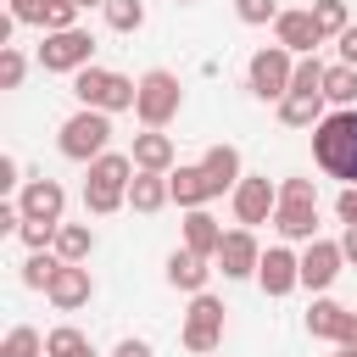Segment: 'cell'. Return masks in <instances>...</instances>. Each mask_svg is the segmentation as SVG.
<instances>
[{
  "label": "cell",
  "instance_id": "obj_1",
  "mask_svg": "<svg viewBox=\"0 0 357 357\" xmlns=\"http://www.w3.org/2000/svg\"><path fill=\"white\" fill-rule=\"evenodd\" d=\"M245 173H240V151L234 145H212L201 162H190V167H173L167 173V184H173V201L190 212V206H206V201H218L223 190H234Z\"/></svg>",
  "mask_w": 357,
  "mask_h": 357
},
{
  "label": "cell",
  "instance_id": "obj_2",
  "mask_svg": "<svg viewBox=\"0 0 357 357\" xmlns=\"http://www.w3.org/2000/svg\"><path fill=\"white\" fill-rule=\"evenodd\" d=\"M312 162L340 178V184H357V106H335L318 128H312Z\"/></svg>",
  "mask_w": 357,
  "mask_h": 357
},
{
  "label": "cell",
  "instance_id": "obj_3",
  "mask_svg": "<svg viewBox=\"0 0 357 357\" xmlns=\"http://www.w3.org/2000/svg\"><path fill=\"white\" fill-rule=\"evenodd\" d=\"M134 156L128 151H100L84 173V206L95 218H112L117 206H128V184H134Z\"/></svg>",
  "mask_w": 357,
  "mask_h": 357
},
{
  "label": "cell",
  "instance_id": "obj_4",
  "mask_svg": "<svg viewBox=\"0 0 357 357\" xmlns=\"http://www.w3.org/2000/svg\"><path fill=\"white\" fill-rule=\"evenodd\" d=\"M73 95H78V106H100V112H134V100H139V78H128V73H112V67H78L73 73Z\"/></svg>",
  "mask_w": 357,
  "mask_h": 357
},
{
  "label": "cell",
  "instance_id": "obj_5",
  "mask_svg": "<svg viewBox=\"0 0 357 357\" xmlns=\"http://www.w3.org/2000/svg\"><path fill=\"white\" fill-rule=\"evenodd\" d=\"M112 145V112H100V106H78L67 123H61V134H56V151L67 156V162H95L100 151Z\"/></svg>",
  "mask_w": 357,
  "mask_h": 357
},
{
  "label": "cell",
  "instance_id": "obj_6",
  "mask_svg": "<svg viewBox=\"0 0 357 357\" xmlns=\"http://www.w3.org/2000/svg\"><path fill=\"white\" fill-rule=\"evenodd\" d=\"M273 229L284 240H318V190L312 178H284L279 184V206H273Z\"/></svg>",
  "mask_w": 357,
  "mask_h": 357
},
{
  "label": "cell",
  "instance_id": "obj_7",
  "mask_svg": "<svg viewBox=\"0 0 357 357\" xmlns=\"http://www.w3.org/2000/svg\"><path fill=\"white\" fill-rule=\"evenodd\" d=\"M178 106H184V84H178L167 67L139 73V100H134V117H139L145 128H167V123L178 117Z\"/></svg>",
  "mask_w": 357,
  "mask_h": 357
},
{
  "label": "cell",
  "instance_id": "obj_8",
  "mask_svg": "<svg viewBox=\"0 0 357 357\" xmlns=\"http://www.w3.org/2000/svg\"><path fill=\"white\" fill-rule=\"evenodd\" d=\"M290 78H296V56L284 50V45H262L251 61H245V89L257 95V100H284L290 95Z\"/></svg>",
  "mask_w": 357,
  "mask_h": 357
},
{
  "label": "cell",
  "instance_id": "obj_9",
  "mask_svg": "<svg viewBox=\"0 0 357 357\" xmlns=\"http://www.w3.org/2000/svg\"><path fill=\"white\" fill-rule=\"evenodd\" d=\"M184 351H195V357H206V351H218L223 346V301L212 296V290H201V296H190V312H184Z\"/></svg>",
  "mask_w": 357,
  "mask_h": 357
},
{
  "label": "cell",
  "instance_id": "obj_10",
  "mask_svg": "<svg viewBox=\"0 0 357 357\" xmlns=\"http://www.w3.org/2000/svg\"><path fill=\"white\" fill-rule=\"evenodd\" d=\"M229 206H234V223L257 229V223H273V206H279V184L268 173H245L234 190H229Z\"/></svg>",
  "mask_w": 357,
  "mask_h": 357
},
{
  "label": "cell",
  "instance_id": "obj_11",
  "mask_svg": "<svg viewBox=\"0 0 357 357\" xmlns=\"http://www.w3.org/2000/svg\"><path fill=\"white\" fill-rule=\"evenodd\" d=\"M89 61H95V33H84V28L45 33V45H39V67L45 73H78Z\"/></svg>",
  "mask_w": 357,
  "mask_h": 357
},
{
  "label": "cell",
  "instance_id": "obj_12",
  "mask_svg": "<svg viewBox=\"0 0 357 357\" xmlns=\"http://www.w3.org/2000/svg\"><path fill=\"white\" fill-rule=\"evenodd\" d=\"M257 262H262V245H257V234H251L245 223L229 229L223 245H218V257H212V268H218L223 279H257Z\"/></svg>",
  "mask_w": 357,
  "mask_h": 357
},
{
  "label": "cell",
  "instance_id": "obj_13",
  "mask_svg": "<svg viewBox=\"0 0 357 357\" xmlns=\"http://www.w3.org/2000/svg\"><path fill=\"white\" fill-rule=\"evenodd\" d=\"M257 284H262V296H290V290H301V257L290 251V245H268L262 251V262H257Z\"/></svg>",
  "mask_w": 357,
  "mask_h": 357
},
{
  "label": "cell",
  "instance_id": "obj_14",
  "mask_svg": "<svg viewBox=\"0 0 357 357\" xmlns=\"http://www.w3.org/2000/svg\"><path fill=\"white\" fill-rule=\"evenodd\" d=\"M340 268H346L340 240H307V251H301V284H307V290L324 296V290L340 279Z\"/></svg>",
  "mask_w": 357,
  "mask_h": 357
},
{
  "label": "cell",
  "instance_id": "obj_15",
  "mask_svg": "<svg viewBox=\"0 0 357 357\" xmlns=\"http://www.w3.org/2000/svg\"><path fill=\"white\" fill-rule=\"evenodd\" d=\"M45 296H50V307H56V312H78V307H89L95 279H89V268H84V262H61Z\"/></svg>",
  "mask_w": 357,
  "mask_h": 357
},
{
  "label": "cell",
  "instance_id": "obj_16",
  "mask_svg": "<svg viewBox=\"0 0 357 357\" xmlns=\"http://www.w3.org/2000/svg\"><path fill=\"white\" fill-rule=\"evenodd\" d=\"M17 206H22V218H39V223H61V212H67V190L56 184V178H28L22 184V195H17Z\"/></svg>",
  "mask_w": 357,
  "mask_h": 357
},
{
  "label": "cell",
  "instance_id": "obj_17",
  "mask_svg": "<svg viewBox=\"0 0 357 357\" xmlns=\"http://www.w3.org/2000/svg\"><path fill=\"white\" fill-rule=\"evenodd\" d=\"M273 45H284L290 56H312V50L324 45V33H318L312 11H279V22H273Z\"/></svg>",
  "mask_w": 357,
  "mask_h": 357
},
{
  "label": "cell",
  "instance_id": "obj_18",
  "mask_svg": "<svg viewBox=\"0 0 357 357\" xmlns=\"http://www.w3.org/2000/svg\"><path fill=\"white\" fill-rule=\"evenodd\" d=\"M212 273H218V268H212V257H201V251H190V245H178V251L167 257V284H173V290H184V296H201Z\"/></svg>",
  "mask_w": 357,
  "mask_h": 357
},
{
  "label": "cell",
  "instance_id": "obj_19",
  "mask_svg": "<svg viewBox=\"0 0 357 357\" xmlns=\"http://www.w3.org/2000/svg\"><path fill=\"white\" fill-rule=\"evenodd\" d=\"M134 167L139 173H173V139L162 134V128H145V134H134Z\"/></svg>",
  "mask_w": 357,
  "mask_h": 357
},
{
  "label": "cell",
  "instance_id": "obj_20",
  "mask_svg": "<svg viewBox=\"0 0 357 357\" xmlns=\"http://www.w3.org/2000/svg\"><path fill=\"white\" fill-rule=\"evenodd\" d=\"M223 223L206 212V206H190V218H184V245L190 251H201V257H218V245H223Z\"/></svg>",
  "mask_w": 357,
  "mask_h": 357
},
{
  "label": "cell",
  "instance_id": "obj_21",
  "mask_svg": "<svg viewBox=\"0 0 357 357\" xmlns=\"http://www.w3.org/2000/svg\"><path fill=\"white\" fill-rule=\"evenodd\" d=\"M173 201V184H167V173H134V184H128V206L134 212H162Z\"/></svg>",
  "mask_w": 357,
  "mask_h": 357
},
{
  "label": "cell",
  "instance_id": "obj_22",
  "mask_svg": "<svg viewBox=\"0 0 357 357\" xmlns=\"http://www.w3.org/2000/svg\"><path fill=\"white\" fill-rule=\"evenodd\" d=\"M329 112H324V95H301V89H290L284 100H279V123L284 128H318Z\"/></svg>",
  "mask_w": 357,
  "mask_h": 357
},
{
  "label": "cell",
  "instance_id": "obj_23",
  "mask_svg": "<svg viewBox=\"0 0 357 357\" xmlns=\"http://www.w3.org/2000/svg\"><path fill=\"white\" fill-rule=\"evenodd\" d=\"M89 251H95V229L89 223H61L56 229V257L61 262H89Z\"/></svg>",
  "mask_w": 357,
  "mask_h": 357
},
{
  "label": "cell",
  "instance_id": "obj_24",
  "mask_svg": "<svg viewBox=\"0 0 357 357\" xmlns=\"http://www.w3.org/2000/svg\"><path fill=\"white\" fill-rule=\"evenodd\" d=\"M340 324H346V307H340V301L318 296V301L307 307V335H312V340H335V335H340Z\"/></svg>",
  "mask_w": 357,
  "mask_h": 357
},
{
  "label": "cell",
  "instance_id": "obj_25",
  "mask_svg": "<svg viewBox=\"0 0 357 357\" xmlns=\"http://www.w3.org/2000/svg\"><path fill=\"white\" fill-rule=\"evenodd\" d=\"M45 357H95V346H89V335H84V329L56 324V329L45 335Z\"/></svg>",
  "mask_w": 357,
  "mask_h": 357
},
{
  "label": "cell",
  "instance_id": "obj_26",
  "mask_svg": "<svg viewBox=\"0 0 357 357\" xmlns=\"http://www.w3.org/2000/svg\"><path fill=\"white\" fill-rule=\"evenodd\" d=\"M106 28L112 33H139L145 28V0H106Z\"/></svg>",
  "mask_w": 357,
  "mask_h": 357
},
{
  "label": "cell",
  "instance_id": "obj_27",
  "mask_svg": "<svg viewBox=\"0 0 357 357\" xmlns=\"http://www.w3.org/2000/svg\"><path fill=\"white\" fill-rule=\"evenodd\" d=\"M324 100H329V106H351V100H357V67L335 61V67L324 73Z\"/></svg>",
  "mask_w": 357,
  "mask_h": 357
},
{
  "label": "cell",
  "instance_id": "obj_28",
  "mask_svg": "<svg viewBox=\"0 0 357 357\" xmlns=\"http://www.w3.org/2000/svg\"><path fill=\"white\" fill-rule=\"evenodd\" d=\"M0 357H45V335L33 324H11L0 340Z\"/></svg>",
  "mask_w": 357,
  "mask_h": 357
},
{
  "label": "cell",
  "instance_id": "obj_29",
  "mask_svg": "<svg viewBox=\"0 0 357 357\" xmlns=\"http://www.w3.org/2000/svg\"><path fill=\"white\" fill-rule=\"evenodd\" d=\"M312 22L324 39H340L351 28V11H346V0H312Z\"/></svg>",
  "mask_w": 357,
  "mask_h": 357
},
{
  "label": "cell",
  "instance_id": "obj_30",
  "mask_svg": "<svg viewBox=\"0 0 357 357\" xmlns=\"http://www.w3.org/2000/svg\"><path fill=\"white\" fill-rule=\"evenodd\" d=\"M56 268H61L56 251H28V262H22V284H28V290H50Z\"/></svg>",
  "mask_w": 357,
  "mask_h": 357
},
{
  "label": "cell",
  "instance_id": "obj_31",
  "mask_svg": "<svg viewBox=\"0 0 357 357\" xmlns=\"http://www.w3.org/2000/svg\"><path fill=\"white\" fill-rule=\"evenodd\" d=\"M324 61H318V50L312 56H296V78H290V89H301V95H324Z\"/></svg>",
  "mask_w": 357,
  "mask_h": 357
},
{
  "label": "cell",
  "instance_id": "obj_32",
  "mask_svg": "<svg viewBox=\"0 0 357 357\" xmlns=\"http://www.w3.org/2000/svg\"><path fill=\"white\" fill-rule=\"evenodd\" d=\"M22 78H28V56L17 45H0V89H22Z\"/></svg>",
  "mask_w": 357,
  "mask_h": 357
},
{
  "label": "cell",
  "instance_id": "obj_33",
  "mask_svg": "<svg viewBox=\"0 0 357 357\" xmlns=\"http://www.w3.org/2000/svg\"><path fill=\"white\" fill-rule=\"evenodd\" d=\"M56 229H61V223L22 218V229H17V234H22V245H28V251H56Z\"/></svg>",
  "mask_w": 357,
  "mask_h": 357
},
{
  "label": "cell",
  "instance_id": "obj_34",
  "mask_svg": "<svg viewBox=\"0 0 357 357\" xmlns=\"http://www.w3.org/2000/svg\"><path fill=\"white\" fill-rule=\"evenodd\" d=\"M234 17L245 28H262V22H279V0H234Z\"/></svg>",
  "mask_w": 357,
  "mask_h": 357
},
{
  "label": "cell",
  "instance_id": "obj_35",
  "mask_svg": "<svg viewBox=\"0 0 357 357\" xmlns=\"http://www.w3.org/2000/svg\"><path fill=\"white\" fill-rule=\"evenodd\" d=\"M78 0H50L45 6V33H61V28H78Z\"/></svg>",
  "mask_w": 357,
  "mask_h": 357
},
{
  "label": "cell",
  "instance_id": "obj_36",
  "mask_svg": "<svg viewBox=\"0 0 357 357\" xmlns=\"http://www.w3.org/2000/svg\"><path fill=\"white\" fill-rule=\"evenodd\" d=\"M45 6H50V0H11V17H17V22L45 28Z\"/></svg>",
  "mask_w": 357,
  "mask_h": 357
},
{
  "label": "cell",
  "instance_id": "obj_37",
  "mask_svg": "<svg viewBox=\"0 0 357 357\" xmlns=\"http://www.w3.org/2000/svg\"><path fill=\"white\" fill-rule=\"evenodd\" d=\"M335 218H340V223H357V184H346V190L335 195Z\"/></svg>",
  "mask_w": 357,
  "mask_h": 357
},
{
  "label": "cell",
  "instance_id": "obj_38",
  "mask_svg": "<svg viewBox=\"0 0 357 357\" xmlns=\"http://www.w3.org/2000/svg\"><path fill=\"white\" fill-rule=\"evenodd\" d=\"M112 357H156V351H151V340H134V335H128V340L112 346Z\"/></svg>",
  "mask_w": 357,
  "mask_h": 357
},
{
  "label": "cell",
  "instance_id": "obj_39",
  "mask_svg": "<svg viewBox=\"0 0 357 357\" xmlns=\"http://www.w3.org/2000/svg\"><path fill=\"white\" fill-rule=\"evenodd\" d=\"M335 45H340V61H346V67H357V22H351V28H346Z\"/></svg>",
  "mask_w": 357,
  "mask_h": 357
},
{
  "label": "cell",
  "instance_id": "obj_40",
  "mask_svg": "<svg viewBox=\"0 0 357 357\" xmlns=\"http://www.w3.org/2000/svg\"><path fill=\"white\" fill-rule=\"evenodd\" d=\"M22 178H17V156H0V190H17Z\"/></svg>",
  "mask_w": 357,
  "mask_h": 357
},
{
  "label": "cell",
  "instance_id": "obj_41",
  "mask_svg": "<svg viewBox=\"0 0 357 357\" xmlns=\"http://www.w3.org/2000/svg\"><path fill=\"white\" fill-rule=\"evenodd\" d=\"M335 346H357V312H346V324H340V335H335Z\"/></svg>",
  "mask_w": 357,
  "mask_h": 357
},
{
  "label": "cell",
  "instance_id": "obj_42",
  "mask_svg": "<svg viewBox=\"0 0 357 357\" xmlns=\"http://www.w3.org/2000/svg\"><path fill=\"white\" fill-rule=\"evenodd\" d=\"M340 251H346V262H357V223H346V234H340Z\"/></svg>",
  "mask_w": 357,
  "mask_h": 357
},
{
  "label": "cell",
  "instance_id": "obj_43",
  "mask_svg": "<svg viewBox=\"0 0 357 357\" xmlns=\"http://www.w3.org/2000/svg\"><path fill=\"white\" fill-rule=\"evenodd\" d=\"M335 357H357V346H335Z\"/></svg>",
  "mask_w": 357,
  "mask_h": 357
},
{
  "label": "cell",
  "instance_id": "obj_44",
  "mask_svg": "<svg viewBox=\"0 0 357 357\" xmlns=\"http://www.w3.org/2000/svg\"><path fill=\"white\" fill-rule=\"evenodd\" d=\"M78 6H84V11H89V6H106V0H78Z\"/></svg>",
  "mask_w": 357,
  "mask_h": 357
},
{
  "label": "cell",
  "instance_id": "obj_45",
  "mask_svg": "<svg viewBox=\"0 0 357 357\" xmlns=\"http://www.w3.org/2000/svg\"><path fill=\"white\" fill-rule=\"evenodd\" d=\"M173 6H195V0H173Z\"/></svg>",
  "mask_w": 357,
  "mask_h": 357
}]
</instances>
